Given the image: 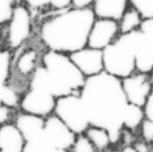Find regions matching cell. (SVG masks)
Segmentation results:
<instances>
[{"mask_svg": "<svg viewBox=\"0 0 153 152\" xmlns=\"http://www.w3.org/2000/svg\"><path fill=\"white\" fill-rule=\"evenodd\" d=\"M90 126L104 128L115 145L122 138L123 119L128 100L121 79L103 72L85 78L80 90Z\"/></svg>", "mask_w": 153, "mask_h": 152, "instance_id": "cell-1", "label": "cell"}, {"mask_svg": "<svg viewBox=\"0 0 153 152\" xmlns=\"http://www.w3.org/2000/svg\"><path fill=\"white\" fill-rule=\"evenodd\" d=\"M94 20L92 8H68L42 22L40 40L47 50L70 54L88 46Z\"/></svg>", "mask_w": 153, "mask_h": 152, "instance_id": "cell-2", "label": "cell"}, {"mask_svg": "<svg viewBox=\"0 0 153 152\" xmlns=\"http://www.w3.org/2000/svg\"><path fill=\"white\" fill-rule=\"evenodd\" d=\"M85 77L76 68L69 54L47 50L29 80V87L38 88L56 98L80 93Z\"/></svg>", "mask_w": 153, "mask_h": 152, "instance_id": "cell-3", "label": "cell"}, {"mask_svg": "<svg viewBox=\"0 0 153 152\" xmlns=\"http://www.w3.org/2000/svg\"><path fill=\"white\" fill-rule=\"evenodd\" d=\"M102 52L105 72L121 80L137 72L135 54L130 34H120Z\"/></svg>", "mask_w": 153, "mask_h": 152, "instance_id": "cell-4", "label": "cell"}, {"mask_svg": "<svg viewBox=\"0 0 153 152\" xmlns=\"http://www.w3.org/2000/svg\"><path fill=\"white\" fill-rule=\"evenodd\" d=\"M53 113L61 119L76 134L84 133L90 127L87 110L80 93L57 98Z\"/></svg>", "mask_w": 153, "mask_h": 152, "instance_id": "cell-5", "label": "cell"}, {"mask_svg": "<svg viewBox=\"0 0 153 152\" xmlns=\"http://www.w3.org/2000/svg\"><path fill=\"white\" fill-rule=\"evenodd\" d=\"M137 71L151 73L153 70V18L143 19L138 30L130 32Z\"/></svg>", "mask_w": 153, "mask_h": 152, "instance_id": "cell-6", "label": "cell"}, {"mask_svg": "<svg viewBox=\"0 0 153 152\" xmlns=\"http://www.w3.org/2000/svg\"><path fill=\"white\" fill-rule=\"evenodd\" d=\"M32 31V18L27 4H17L10 21L7 23L6 42L9 50L22 48L30 38Z\"/></svg>", "mask_w": 153, "mask_h": 152, "instance_id": "cell-7", "label": "cell"}, {"mask_svg": "<svg viewBox=\"0 0 153 152\" xmlns=\"http://www.w3.org/2000/svg\"><path fill=\"white\" fill-rule=\"evenodd\" d=\"M57 98L50 92L29 87L20 98L19 107L22 112L47 118L53 114Z\"/></svg>", "mask_w": 153, "mask_h": 152, "instance_id": "cell-8", "label": "cell"}, {"mask_svg": "<svg viewBox=\"0 0 153 152\" xmlns=\"http://www.w3.org/2000/svg\"><path fill=\"white\" fill-rule=\"evenodd\" d=\"M122 88L129 103L144 107L153 90V79L150 73L134 72L121 80Z\"/></svg>", "mask_w": 153, "mask_h": 152, "instance_id": "cell-9", "label": "cell"}, {"mask_svg": "<svg viewBox=\"0 0 153 152\" xmlns=\"http://www.w3.org/2000/svg\"><path fill=\"white\" fill-rule=\"evenodd\" d=\"M43 132L54 149L70 150L76 137V133L54 113L46 118Z\"/></svg>", "mask_w": 153, "mask_h": 152, "instance_id": "cell-10", "label": "cell"}, {"mask_svg": "<svg viewBox=\"0 0 153 152\" xmlns=\"http://www.w3.org/2000/svg\"><path fill=\"white\" fill-rule=\"evenodd\" d=\"M120 36L118 21L96 18L88 37V47L103 50Z\"/></svg>", "mask_w": 153, "mask_h": 152, "instance_id": "cell-11", "label": "cell"}, {"mask_svg": "<svg viewBox=\"0 0 153 152\" xmlns=\"http://www.w3.org/2000/svg\"><path fill=\"white\" fill-rule=\"evenodd\" d=\"M69 57L85 78L96 76L104 71L102 50L87 46L70 53Z\"/></svg>", "mask_w": 153, "mask_h": 152, "instance_id": "cell-12", "label": "cell"}, {"mask_svg": "<svg viewBox=\"0 0 153 152\" xmlns=\"http://www.w3.org/2000/svg\"><path fill=\"white\" fill-rule=\"evenodd\" d=\"M129 4V0H94L91 8L96 18L119 21Z\"/></svg>", "mask_w": 153, "mask_h": 152, "instance_id": "cell-13", "label": "cell"}, {"mask_svg": "<svg viewBox=\"0 0 153 152\" xmlns=\"http://www.w3.org/2000/svg\"><path fill=\"white\" fill-rule=\"evenodd\" d=\"M25 138L15 123L0 124V152H23Z\"/></svg>", "mask_w": 153, "mask_h": 152, "instance_id": "cell-14", "label": "cell"}, {"mask_svg": "<svg viewBox=\"0 0 153 152\" xmlns=\"http://www.w3.org/2000/svg\"><path fill=\"white\" fill-rule=\"evenodd\" d=\"M45 122L46 118L26 113L22 111L17 114L15 118V124L23 136L25 141L31 140L32 138L40 134L43 131Z\"/></svg>", "mask_w": 153, "mask_h": 152, "instance_id": "cell-15", "label": "cell"}, {"mask_svg": "<svg viewBox=\"0 0 153 152\" xmlns=\"http://www.w3.org/2000/svg\"><path fill=\"white\" fill-rule=\"evenodd\" d=\"M38 62V52L35 49H25L21 51L18 59L16 61L15 68L19 75L23 77H31L37 69Z\"/></svg>", "mask_w": 153, "mask_h": 152, "instance_id": "cell-16", "label": "cell"}, {"mask_svg": "<svg viewBox=\"0 0 153 152\" xmlns=\"http://www.w3.org/2000/svg\"><path fill=\"white\" fill-rule=\"evenodd\" d=\"M84 134L88 137V139L91 141L97 151L103 152L105 151L111 143V139H110V134L104 128L97 126H90L88 129L85 130Z\"/></svg>", "mask_w": 153, "mask_h": 152, "instance_id": "cell-17", "label": "cell"}, {"mask_svg": "<svg viewBox=\"0 0 153 152\" xmlns=\"http://www.w3.org/2000/svg\"><path fill=\"white\" fill-rule=\"evenodd\" d=\"M144 119H146V113H144L143 107L128 103L124 119H123V128L130 131H134L141 128Z\"/></svg>", "mask_w": 153, "mask_h": 152, "instance_id": "cell-18", "label": "cell"}, {"mask_svg": "<svg viewBox=\"0 0 153 152\" xmlns=\"http://www.w3.org/2000/svg\"><path fill=\"white\" fill-rule=\"evenodd\" d=\"M142 21H143V17L141 16V13L134 8L129 7L121 17V19L118 21L120 34H130L132 31L138 30Z\"/></svg>", "mask_w": 153, "mask_h": 152, "instance_id": "cell-19", "label": "cell"}, {"mask_svg": "<svg viewBox=\"0 0 153 152\" xmlns=\"http://www.w3.org/2000/svg\"><path fill=\"white\" fill-rule=\"evenodd\" d=\"M12 54L10 50H1L0 51V106L2 104V98L6 88L8 87V82L10 79L11 72Z\"/></svg>", "mask_w": 153, "mask_h": 152, "instance_id": "cell-20", "label": "cell"}, {"mask_svg": "<svg viewBox=\"0 0 153 152\" xmlns=\"http://www.w3.org/2000/svg\"><path fill=\"white\" fill-rule=\"evenodd\" d=\"M52 150H54V148L49 142L43 131L31 140L26 141L23 148V152H51Z\"/></svg>", "mask_w": 153, "mask_h": 152, "instance_id": "cell-21", "label": "cell"}, {"mask_svg": "<svg viewBox=\"0 0 153 152\" xmlns=\"http://www.w3.org/2000/svg\"><path fill=\"white\" fill-rule=\"evenodd\" d=\"M27 6L32 8L51 7L57 10H65L71 8V0H23Z\"/></svg>", "mask_w": 153, "mask_h": 152, "instance_id": "cell-22", "label": "cell"}, {"mask_svg": "<svg viewBox=\"0 0 153 152\" xmlns=\"http://www.w3.org/2000/svg\"><path fill=\"white\" fill-rule=\"evenodd\" d=\"M70 150L71 152H97V149L94 148L93 143L89 140L84 133L76 134V140Z\"/></svg>", "mask_w": 153, "mask_h": 152, "instance_id": "cell-23", "label": "cell"}, {"mask_svg": "<svg viewBox=\"0 0 153 152\" xmlns=\"http://www.w3.org/2000/svg\"><path fill=\"white\" fill-rule=\"evenodd\" d=\"M129 4L141 13L143 19L153 18V0H129Z\"/></svg>", "mask_w": 153, "mask_h": 152, "instance_id": "cell-24", "label": "cell"}, {"mask_svg": "<svg viewBox=\"0 0 153 152\" xmlns=\"http://www.w3.org/2000/svg\"><path fill=\"white\" fill-rule=\"evenodd\" d=\"M17 0H0V26L7 25L12 17Z\"/></svg>", "mask_w": 153, "mask_h": 152, "instance_id": "cell-25", "label": "cell"}, {"mask_svg": "<svg viewBox=\"0 0 153 152\" xmlns=\"http://www.w3.org/2000/svg\"><path fill=\"white\" fill-rule=\"evenodd\" d=\"M142 137L146 142L152 143L153 142V122L150 121L149 119H144V121L141 126Z\"/></svg>", "mask_w": 153, "mask_h": 152, "instance_id": "cell-26", "label": "cell"}, {"mask_svg": "<svg viewBox=\"0 0 153 152\" xmlns=\"http://www.w3.org/2000/svg\"><path fill=\"white\" fill-rule=\"evenodd\" d=\"M144 109V113H146V118L149 119L150 121L153 122V90L150 93L149 98L146 100V104L143 107Z\"/></svg>", "mask_w": 153, "mask_h": 152, "instance_id": "cell-27", "label": "cell"}, {"mask_svg": "<svg viewBox=\"0 0 153 152\" xmlns=\"http://www.w3.org/2000/svg\"><path fill=\"white\" fill-rule=\"evenodd\" d=\"M94 0H71V7L73 8H91Z\"/></svg>", "mask_w": 153, "mask_h": 152, "instance_id": "cell-28", "label": "cell"}, {"mask_svg": "<svg viewBox=\"0 0 153 152\" xmlns=\"http://www.w3.org/2000/svg\"><path fill=\"white\" fill-rule=\"evenodd\" d=\"M121 152H138V151H137V149L134 148V147L126 145V147H124V148L121 150Z\"/></svg>", "mask_w": 153, "mask_h": 152, "instance_id": "cell-29", "label": "cell"}, {"mask_svg": "<svg viewBox=\"0 0 153 152\" xmlns=\"http://www.w3.org/2000/svg\"><path fill=\"white\" fill-rule=\"evenodd\" d=\"M4 50V40H2V37H1V34H0V51Z\"/></svg>", "mask_w": 153, "mask_h": 152, "instance_id": "cell-30", "label": "cell"}, {"mask_svg": "<svg viewBox=\"0 0 153 152\" xmlns=\"http://www.w3.org/2000/svg\"><path fill=\"white\" fill-rule=\"evenodd\" d=\"M51 152H69V150H63V149H54Z\"/></svg>", "mask_w": 153, "mask_h": 152, "instance_id": "cell-31", "label": "cell"}, {"mask_svg": "<svg viewBox=\"0 0 153 152\" xmlns=\"http://www.w3.org/2000/svg\"><path fill=\"white\" fill-rule=\"evenodd\" d=\"M151 73H152V79H153V70H152V72H151Z\"/></svg>", "mask_w": 153, "mask_h": 152, "instance_id": "cell-32", "label": "cell"}]
</instances>
